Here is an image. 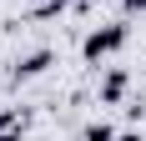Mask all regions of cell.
Segmentation results:
<instances>
[{
    "label": "cell",
    "instance_id": "cell-1",
    "mask_svg": "<svg viewBox=\"0 0 146 141\" xmlns=\"http://www.w3.org/2000/svg\"><path fill=\"white\" fill-rule=\"evenodd\" d=\"M126 35H131V30H126V20H116V25H96V30L86 35V41H81V56H86L91 66H96V61L116 56L121 45H126Z\"/></svg>",
    "mask_w": 146,
    "mask_h": 141
},
{
    "label": "cell",
    "instance_id": "cell-2",
    "mask_svg": "<svg viewBox=\"0 0 146 141\" xmlns=\"http://www.w3.org/2000/svg\"><path fill=\"white\" fill-rule=\"evenodd\" d=\"M50 61H56V56H50L45 45H40V51H30V56H20V61L10 66V81H15V86H20V81H35V76L50 66Z\"/></svg>",
    "mask_w": 146,
    "mask_h": 141
},
{
    "label": "cell",
    "instance_id": "cell-3",
    "mask_svg": "<svg viewBox=\"0 0 146 141\" xmlns=\"http://www.w3.org/2000/svg\"><path fill=\"white\" fill-rule=\"evenodd\" d=\"M121 96H126V70H111L106 86H101V101H106V106H116Z\"/></svg>",
    "mask_w": 146,
    "mask_h": 141
},
{
    "label": "cell",
    "instance_id": "cell-4",
    "mask_svg": "<svg viewBox=\"0 0 146 141\" xmlns=\"http://www.w3.org/2000/svg\"><path fill=\"white\" fill-rule=\"evenodd\" d=\"M20 131H25V116L20 111H0V141H15Z\"/></svg>",
    "mask_w": 146,
    "mask_h": 141
},
{
    "label": "cell",
    "instance_id": "cell-5",
    "mask_svg": "<svg viewBox=\"0 0 146 141\" xmlns=\"http://www.w3.org/2000/svg\"><path fill=\"white\" fill-rule=\"evenodd\" d=\"M81 141H116V126H111V121H91V126L81 131Z\"/></svg>",
    "mask_w": 146,
    "mask_h": 141
},
{
    "label": "cell",
    "instance_id": "cell-6",
    "mask_svg": "<svg viewBox=\"0 0 146 141\" xmlns=\"http://www.w3.org/2000/svg\"><path fill=\"white\" fill-rule=\"evenodd\" d=\"M121 5H126V15H141L146 10V0H121Z\"/></svg>",
    "mask_w": 146,
    "mask_h": 141
},
{
    "label": "cell",
    "instance_id": "cell-7",
    "mask_svg": "<svg viewBox=\"0 0 146 141\" xmlns=\"http://www.w3.org/2000/svg\"><path fill=\"white\" fill-rule=\"evenodd\" d=\"M116 141H141V136H136V131H126V136H116Z\"/></svg>",
    "mask_w": 146,
    "mask_h": 141
}]
</instances>
